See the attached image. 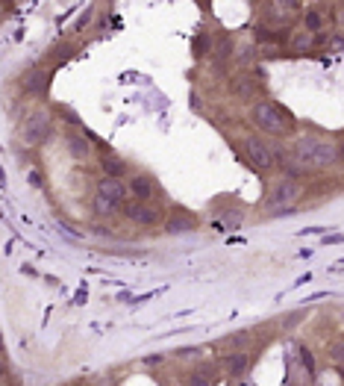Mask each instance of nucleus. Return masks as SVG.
<instances>
[{"mask_svg": "<svg viewBox=\"0 0 344 386\" xmlns=\"http://www.w3.org/2000/svg\"><path fill=\"white\" fill-rule=\"evenodd\" d=\"M248 118L256 127V133H262L265 139H292V136H297V118L282 104H277L274 98L256 101L250 106V112H248Z\"/></svg>", "mask_w": 344, "mask_h": 386, "instance_id": "nucleus-1", "label": "nucleus"}, {"mask_svg": "<svg viewBox=\"0 0 344 386\" xmlns=\"http://www.w3.org/2000/svg\"><path fill=\"white\" fill-rule=\"evenodd\" d=\"M292 160L297 165H303V171H327L333 165H338V142L323 139L318 133H303L294 139V145L289 148Z\"/></svg>", "mask_w": 344, "mask_h": 386, "instance_id": "nucleus-2", "label": "nucleus"}, {"mask_svg": "<svg viewBox=\"0 0 344 386\" xmlns=\"http://www.w3.org/2000/svg\"><path fill=\"white\" fill-rule=\"evenodd\" d=\"M130 189L127 180L121 177H97L94 192H91V206L97 216L104 219H115V216H124V209L130 204Z\"/></svg>", "mask_w": 344, "mask_h": 386, "instance_id": "nucleus-3", "label": "nucleus"}, {"mask_svg": "<svg viewBox=\"0 0 344 386\" xmlns=\"http://www.w3.org/2000/svg\"><path fill=\"white\" fill-rule=\"evenodd\" d=\"M303 195H306V189H303V180H294V177H277L268 183V192H265V212L268 216H286L292 212Z\"/></svg>", "mask_w": 344, "mask_h": 386, "instance_id": "nucleus-4", "label": "nucleus"}, {"mask_svg": "<svg viewBox=\"0 0 344 386\" xmlns=\"http://www.w3.org/2000/svg\"><path fill=\"white\" fill-rule=\"evenodd\" d=\"M53 115H50V109H45V106H38V109H33L27 118L21 121V130H18V142H21L24 148H42L50 136H53Z\"/></svg>", "mask_w": 344, "mask_h": 386, "instance_id": "nucleus-5", "label": "nucleus"}, {"mask_svg": "<svg viewBox=\"0 0 344 386\" xmlns=\"http://www.w3.org/2000/svg\"><path fill=\"white\" fill-rule=\"evenodd\" d=\"M241 157L248 160L250 168L256 171H274L277 168V150H274V142L265 139L262 133H248L245 139H241Z\"/></svg>", "mask_w": 344, "mask_h": 386, "instance_id": "nucleus-6", "label": "nucleus"}, {"mask_svg": "<svg viewBox=\"0 0 344 386\" xmlns=\"http://www.w3.org/2000/svg\"><path fill=\"white\" fill-rule=\"evenodd\" d=\"M227 92L233 94V98L238 104H248L253 106L256 101L265 98V83H262V77L256 71H238L230 77V83H227Z\"/></svg>", "mask_w": 344, "mask_h": 386, "instance_id": "nucleus-7", "label": "nucleus"}, {"mask_svg": "<svg viewBox=\"0 0 344 386\" xmlns=\"http://www.w3.org/2000/svg\"><path fill=\"white\" fill-rule=\"evenodd\" d=\"M262 21H265V27L271 30H292L294 18L303 15V4H297V0H274V4H262L259 9Z\"/></svg>", "mask_w": 344, "mask_h": 386, "instance_id": "nucleus-8", "label": "nucleus"}, {"mask_svg": "<svg viewBox=\"0 0 344 386\" xmlns=\"http://www.w3.org/2000/svg\"><path fill=\"white\" fill-rule=\"evenodd\" d=\"M165 216L168 212H162V206L145 201H130L124 209V219L135 227H165Z\"/></svg>", "mask_w": 344, "mask_h": 386, "instance_id": "nucleus-9", "label": "nucleus"}, {"mask_svg": "<svg viewBox=\"0 0 344 386\" xmlns=\"http://www.w3.org/2000/svg\"><path fill=\"white\" fill-rule=\"evenodd\" d=\"M300 27L315 33V35H327L330 27H333V6H327V4L306 6V9H303V15H300Z\"/></svg>", "mask_w": 344, "mask_h": 386, "instance_id": "nucleus-10", "label": "nucleus"}, {"mask_svg": "<svg viewBox=\"0 0 344 386\" xmlns=\"http://www.w3.org/2000/svg\"><path fill=\"white\" fill-rule=\"evenodd\" d=\"M200 221L192 209L186 206H171L168 209V216H165V233L171 236H179V233H192V230H197Z\"/></svg>", "mask_w": 344, "mask_h": 386, "instance_id": "nucleus-11", "label": "nucleus"}, {"mask_svg": "<svg viewBox=\"0 0 344 386\" xmlns=\"http://www.w3.org/2000/svg\"><path fill=\"white\" fill-rule=\"evenodd\" d=\"M127 189H130V198L133 201H145V204H156L159 201V186L150 175H141V171H135V175L127 177Z\"/></svg>", "mask_w": 344, "mask_h": 386, "instance_id": "nucleus-12", "label": "nucleus"}, {"mask_svg": "<svg viewBox=\"0 0 344 386\" xmlns=\"http://www.w3.org/2000/svg\"><path fill=\"white\" fill-rule=\"evenodd\" d=\"M65 153L74 162H89L94 157V145H91V139L86 136V133L71 130V133H65Z\"/></svg>", "mask_w": 344, "mask_h": 386, "instance_id": "nucleus-13", "label": "nucleus"}, {"mask_svg": "<svg viewBox=\"0 0 344 386\" xmlns=\"http://www.w3.org/2000/svg\"><path fill=\"white\" fill-rule=\"evenodd\" d=\"M218 365H221V372H224L227 377H241V375L250 372L253 354H248V351H227V354H221Z\"/></svg>", "mask_w": 344, "mask_h": 386, "instance_id": "nucleus-14", "label": "nucleus"}, {"mask_svg": "<svg viewBox=\"0 0 344 386\" xmlns=\"http://www.w3.org/2000/svg\"><path fill=\"white\" fill-rule=\"evenodd\" d=\"M321 48V42H318V35L315 33H309V30H294L292 33V38H289V45H286V50L289 53H294V56H309L312 50H318Z\"/></svg>", "mask_w": 344, "mask_h": 386, "instance_id": "nucleus-15", "label": "nucleus"}, {"mask_svg": "<svg viewBox=\"0 0 344 386\" xmlns=\"http://www.w3.org/2000/svg\"><path fill=\"white\" fill-rule=\"evenodd\" d=\"M100 171H104V177H121L124 180V175H130V165H127V160H121L118 153H112V150H100Z\"/></svg>", "mask_w": 344, "mask_h": 386, "instance_id": "nucleus-16", "label": "nucleus"}, {"mask_svg": "<svg viewBox=\"0 0 344 386\" xmlns=\"http://www.w3.org/2000/svg\"><path fill=\"white\" fill-rule=\"evenodd\" d=\"M218 369L221 365H209V363L194 365L186 377V386H218Z\"/></svg>", "mask_w": 344, "mask_h": 386, "instance_id": "nucleus-17", "label": "nucleus"}, {"mask_svg": "<svg viewBox=\"0 0 344 386\" xmlns=\"http://www.w3.org/2000/svg\"><path fill=\"white\" fill-rule=\"evenodd\" d=\"M48 86H50V71H45V68H33L30 74L21 77V89L27 94H45Z\"/></svg>", "mask_w": 344, "mask_h": 386, "instance_id": "nucleus-18", "label": "nucleus"}, {"mask_svg": "<svg viewBox=\"0 0 344 386\" xmlns=\"http://www.w3.org/2000/svg\"><path fill=\"white\" fill-rule=\"evenodd\" d=\"M253 331H238V333H230L227 339H221V348H224V354L227 351H245L248 345L253 342Z\"/></svg>", "mask_w": 344, "mask_h": 386, "instance_id": "nucleus-19", "label": "nucleus"}, {"mask_svg": "<svg viewBox=\"0 0 344 386\" xmlns=\"http://www.w3.org/2000/svg\"><path fill=\"white\" fill-rule=\"evenodd\" d=\"M297 360H300V369L306 372V380L315 383V377H318V363H315V354H312L309 345H300V348H297Z\"/></svg>", "mask_w": 344, "mask_h": 386, "instance_id": "nucleus-20", "label": "nucleus"}, {"mask_svg": "<svg viewBox=\"0 0 344 386\" xmlns=\"http://www.w3.org/2000/svg\"><path fill=\"white\" fill-rule=\"evenodd\" d=\"M318 42H321V48L327 50V53H338V50H344V35H341V33H335V30H330L327 35H318Z\"/></svg>", "mask_w": 344, "mask_h": 386, "instance_id": "nucleus-21", "label": "nucleus"}, {"mask_svg": "<svg viewBox=\"0 0 344 386\" xmlns=\"http://www.w3.org/2000/svg\"><path fill=\"white\" fill-rule=\"evenodd\" d=\"M215 38L209 35V33H200L197 38H194V53L197 56H209V53H215Z\"/></svg>", "mask_w": 344, "mask_h": 386, "instance_id": "nucleus-22", "label": "nucleus"}, {"mask_svg": "<svg viewBox=\"0 0 344 386\" xmlns=\"http://www.w3.org/2000/svg\"><path fill=\"white\" fill-rule=\"evenodd\" d=\"M327 354H330V360H333L335 365H344V336H338V339H333V342H330Z\"/></svg>", "mask_w": 344, "mask_h": 386, "instance_id": "nucleus-23", "label": "nucleus"}, {"mask_svg": "<svg viewBox=\"0 0 344 386\" xmlns=\"http://www.w3.org/2000/svg\"><path fill=\"white\" fill-rule=\"evenodd\" d=\"M333 30L344 35V4H335V6H333Z\"/></svg>", "mask_w": 344, "mask_h": 386, "instance_id": "nucleus-24", "label": "nucleus"}, {"mask_svg": "<svg viewBox=\"0 0 344 386\" xmlns=\"http://www.w3.org/2000/svg\"><path fill=\"white\" fill-rule=\"evenodd\" d=\"M241 221H245V216H241V209H230V212H224V216H221V224H224V227H238Z\"/></svg>", "mask_w": 344, "mask_h": 386, "instance_id": "nucleus-25", "label": "nucleus"}, {"mask_svg": "<svg viewBox=\"0 0 344 386\" xmlns=\"http://www.w3.org/2000/svg\"><path fill=\"white\" fill-rule=\"evenodd\" d=\"M338 162L344 165V142H338Z\"/></svg>", "mask_w": 344, "mask_h": 386, "instance_id": "nucleus-26", "label": "nucleus"}]
</instances>
